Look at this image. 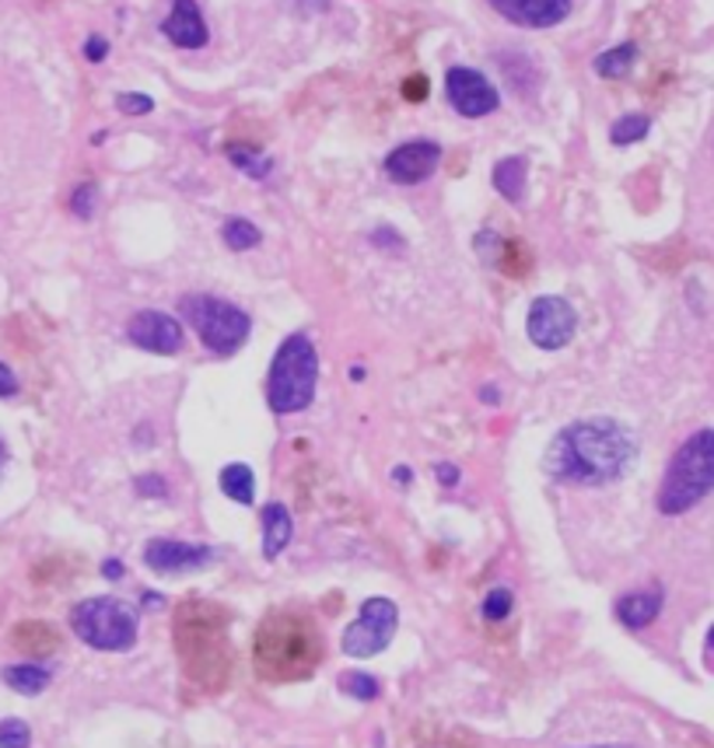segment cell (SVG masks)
Segmentation results:
<instances>
[{
    "mask_svg": "<svg viewBox=\"0 0 714 748\" xmlns=\"http://www.w3.org/2000/svg\"><path fill=\"white\" fill-rule=\"evenodd\" d=\"M403 94H407V99H414V102H420L424 94H427V81L424 78H410L407 84H403Z\"/></svg>",
    "mask_w": 714,
    "mask_h": 748,
    "instance_id": "obj_36",
    "label": "cell"
},
{
    "mask_svg": "<svg viewBox=\"0 0 714 748\" xmlns=\"http://www.w3.org/2000/svg\"><path fill=\"white\" fill-rule=\"evenodd\" d=\"M714 493V427H701L673 451L662 472L655 503L665 518L694 511L701 500Z\"/></svg>",
    "mask_w": 714,
    "mask_h": 748,
    "instance_id": "obj_4",
    "label": "cell"
},
{
    "mask_svg": "<svg viewBox=\"0 0 714 748\" xmlns=\"http://www.w3.org/2000/svg\"><path fill=\"white\" fill-rule=\"evenodd\" d=\"M393 479H396V482H399V487H407V482H410V479H414V476H410V469H407V466H399V469H396V472H393Z\"/></svg>",
    "mask_w": 714,
    "mask_h": 748,
    "instance_id": "obj_41",
    "label": "cell"
},
{
    "mask_svg": "<svg viewBox=\"0 0 714 748\" xmlns=\"http://www.w3.org/2000/svg\"><path fill=\"white\" fill-rule=\"evenodd\" d=\"M323 658V637L313 616L298 609L267 612L256 626L252 661L267 682H298L316 671Z\"/></svg>",
    "mask_w": 714,
    "mask_h": 748,
    "instance_id": "obj_2",
    "label": "cell"
},
{
    "mask_svg": "<svg viewBox=\"0 0 714 748\" xmlns=\"http://www.w3.org/2000/svg\"><path fill=\"white\" fill-rule=\"evenodd\" d=\"M259 521H264V557L267 560H277L284 549H288L291 536H295V521H291V511L284 508V503L270 500L264 515H259Z\"/></svg>",
    "mask_w": 714,
    "mask_h": 748,
    "instance_id": "obj_17",
    "label": "cell"
},
{
    "mask_svg": "<svg viewBox=\"0 0 714 748\" xmlns=\"http://www.w3.org/2000/svg\"><path fill=\"white\" fill-rule=\"evenodd\" d=\"M218 549L204 546V542H182V539H151L145 546V564L148 570L161 574V577H176V574H189V570H204L207 564H214Z\"/></svg>",
    "mask_w": 714,
    "mask_h": 748,
    "instance_id": "obj_13",
    "label": "cell"
},
{
    "mask_svg": "<svg viewBox=\"0 0 714 748\" xmlns=\"http://www.w3.org/2000/svg\"><path fill=\"white\" fill-rule=\"evenodd\" d=\"M102 577H109V581H119V577H123V564L119 560H102Z\"/></svg>",
    "mask_w": 714,
    "mask_h": 748,
    "instance_id": "obj_37",
    "label": "cell"
},
{
    "mask_svg": "<svg viewBox=\"0 0 714 748\" xmlns=\"http://www.w3.org/2000/svg\"><path fill=\"white\" fill-rule=\"evenodd\" d=\"M298 4H301V11H313L316 14V11H326L329 8V0H298Z\"/></svg>",
    "mask_w": 714,
    "mask_h": 748,
    "instance_id": "obj_39",
    "label": "cell"
},
{
    "mask_svg": "<svg viewBox=\"0 0 714 748\" xmlns=\"http://www.w3.org/2000/svg\"><path fill=\"white\" fill-rule=\"evenodd\" d=\"M221 238H225V246L231 252H249L264 241V231H259L252 221H246V217H228L225 228H221Z\"/></svg>",
    "mask_w": 714,
    "mask_h": 748,
    "instance_id": "obj_23",
    "label": "cell"
},
{
    "mask_svg": "<svg viewBox=\"0 0 714 748\" xmlns=\"http://www.w3.org/2000/svg\"><path fill=\"white\" fill-rule=\"evenodd\" d=\"M490 8L518 29H554L571 14V0H490Z\"/></svg>",
    "mask_w": 714,
    "mask_h": 748,
    "instance_id": "obj_14",
    "label": "cell"
},
{
    "mask_svg": "<svg viewBox=\"0 0 714 748\" xmlns=\"http://www.w3.org/2000/svg\"><path fill=\"white\" fill-rule=\"evenodd\" d=\"M133 490L140 497H165V493H169V482H165L158 472H145V476L133 479Z\"/></svg>",
    "mask_w": 714,
    "mask_h": 748,
    "instance_id": "obj_31",
    "label": "cell"
},
{
    "mask_svg": "<svg viewBox=\"0 0 714 748\" xmlns=\"http://www.w3.org/2000/svg\"><path fill=\"white\" fill-rule=\"evenodd\" d=\"M319 385V353L305 332H291L270 360L267 406L277 417H291L313 406Z\"/></svg>",
    "mask_w": 714,
    "mask_h": 748,
    "instance_id": "obj_5",
    "label": "cell"
},
{
    "mask_svg": "<svg viewBox=\"0 0 714 748\" xmlns=\"http://www.w3.org/2000/svg\"><path fill=\"white\" fill-rule=\"evenodd\" d=\"M445 94H448L452 109L466 119H484L502 106L497 88L473 67H452L445 74Z\"/></svg>",
    "mask_w": 714,
    "mask_h": 748,
    "instance_id": "obj_10",
    "label": "cell"
},
{
    "mask_svg": "<svg viewBox=\"0 0 714 748\" xmlns=\"http://www.w3.org/2000/svg\"><path fill=\"white\" fill-rule=\"evenodd\" d=\"M95 207H99V186L95 182H81L75 192H70V210H75L81 221H91Z\"/></svg>",
    "mask_w": 714,
    "mask_h": 748,
    "instance_id": "obj_29",
    "label": "cell"
},
{
    "mask_svg": "<svg viewBox=\"0 0 714 748\" xmlns=\"http://www.w3.org/2000/svg\"><path fill=\"white\" fill-rule=\"evenodd\" d=\"M652 130V119L645 112H624L616 123L609 127V140L616 143V148H631V143L645 140Z\"/></svg>",
    "mask_w": 714,
    "mask_h": 748,
    "instance_id": "obj_24",
    "label": "cell"
},
{
    "mask_svg": "<svg viewBox=\"0 0 714 748\" xmlns=\"http://www.w3.org/2000/svg\"><path fill=\"white\" fill-rule=\"evenodd\" d=\"M480 399H484L487 406H494V402H502V392H497L494 385H484V389H480Z\"/></svg>",
    "mask_w": 714,
    "mask_h": 748,
    "instance_id": "obj_40",
    "label": "cell"
},
{
    "mask_svg": "<svg viewBox=\"0 0 714 748\" xmlns=\"http://www.w3.org/2000/svg\"><path fill=\"white\" fill-rule=\"evenodd\" d=\"M634 60H637V46H634V42H621V46H613V50H606V53L595 57L592 67H595V74H599V78H606V81H621V78L631 74Z\"/></svg>",
    "mask_w": 714,
    "mask_h": 748,
    "instance_id": "obj_22",
    "label": "cell"
},
{
    "mask_svg": "<svg viewBox=\"0 0 714 748\" xmlns=\"http://www.w3.org/2000/svg\"><path fill=\"white\" fill-rule=\"evenodd\" d=\"M137 612L123 598H85L70 609V630L91 650H130L137 644Z\"/></svg>",
    "mask_w": 714,
    "mask_h": 748,
    "instance_id": "obj_7",
    "label": "cell"
},
{
    "mask_svg": "<svg viewBox=\"0 0 714 748\" xmlns=\"http://www.w3.org/2000/svg\"><path fill=\"white\" fill-rule=\"evenodd\" d=\"M14 392H18V378L4 360H0V399H11Z\"/></svg>",
    "mask_w": 714,
    "mask_h": 748,
    "instance_id": "obj_34",
    "label": "cell"
},
{
    "mask_svg": "<svg viewBox=\"0 0 714 748\" xmlns=\"http://www.w3.org/2000/svg\"><path fill=\"white\" fill-rule=\"evenodd\" d=\"M4 466H8V445L0 441V472H4Z\"/></svg>",
    "mask_w": 714,
    "mask_h": 748,
    "instance_id": "obj_42",
    "label": "cell"
},
{
    "mask_svg": "<svg viewBox=\"0 0 714 748\" xmlns=\"http://www.w3.org/2000/svg\"><path fill=\"white\" fill-rule=\"evenodd\" d=\"M11 640H14V647L21 650V655H29V658H42V655H50V650L60 647V634L53 630L50 622H42V619L18 622Z\"/></svg>",
    "mask_w": 714,
    "mask_h": 748,
    "instance_id": "obj_18",
    "label": "cell"
},
{
    "mask_svg": "<svg viewBox=\"0 0 714 748\" xmlns=\"http://www.w3.org/2000/svg\"><path fill=\"white\" fill-rule=\"evenodd\" d=\"M228 161H231L242 176H249V179H267V176L274 172V161H270L264 151L242 148V143H231V148H228Z\"/></svg>",
    "mask_w": 714,
    "mask_h": 748,
    "instance_id": "obj_25",
    "label": "cell"
},
{
    "mask_svg": "<svg viewBox=\"0 0 714 748\" xmlns=\"http://www.w3.org/2000/svg\"><path fill=\"white\" fill-rule=\"evenodd\" d=\"M526 179H529V164H526V158H518V154L502 158L494 164V172H490L494 189L502 192L508 203H522V197H526Z\"/></svg>",
    "mask_w": 714,
    "mask_h": 748,
    "instance_id": "obj_19",
    "label": "cell"
},
{
    "mask_svg": "<svg viewBox=\"0 0 714 748\" xmlns=\"http://www.w3.org/2000/svg\"><path fill=\"white\" fill-rule=\"evenodd\" d=\"M176 650L194 682L214 689L228 679V612L214 601H182L176 609Z\"/></svg>",
    "mask_w": 714,
    "mask_h": 748,
    "instance_id": "obj_3",
    "label": "cell"
},
{
    "mask_svg": "<svg viewBox=\"0 0 714 748\" xmlns=\"http://www.w3.org/2000/svg\"><path fill=\"white\" fill-rule=\"evenodd\" d=\"M32 745V728L26 720L8 717L0 720V748H29Z\"/></svg>",
    "mask_w": 714,
    "mask_h": 748,
    "instance_id": "obj_28",
    "label": "cell"
},
{
    "mask_svg": "<svg viewBox=\"0 0 714 748\" xmlns=\"http://www.w3.org/2000/svg\"><path fill=\"white\" fill-rule=\"evenodd\" d=\"M127 340L140 350H148V353L172 357L186 343V329L176 316H169V311L145 308L127 322Z\"/></svg>",
    "mask_w": 714,
    "mask_h": 748,
    "instance_id": "obj_11",
    "label": "cell"
},
{
    "mask_svg": "<svg viewBox=\"0 0 714 748\" xmlns=\"http://www.w3.org/2000/svg\"><path fill=\"white\" fill-rule=\"evenodd\" d=\"M637 462L634 430L613 417L567 423L543 455V469L567 487H609Z\"/></svg>",
    "mask_w": 714,
    "mask_h": 748,
    "instance_id": "obj_1",
    "label": "cell"
},
{
    "mask_svg": "<svg viewBox=\"0 0 714 748\" xmlns=\"http://www.w3.org/2000/svg\"><path fill=\"white\" fill-rule=\"evenodd\" d=\"M179 311L182 319L189 322V329H194L200 336V343L218 353V357H231L246 347L249 340V316L238 305L225 301V298H214V295H186L179 301Z\"/></svg>",
    "mask_w": 714,
    "mask_h": 748,
    "instance_id": "obj_6",
    "label": "cell"
},
{
    "mask_svg": "<svg viewBox=\"0 0 714 748\" xmlns=\"http://www.w3.org/2000/svg\"><path fill=\"white\" fill-rule=\"evenodd\" d=\"M662 606H665V595L662 588H645V591H631V595H621L616 598V619L627 630H648V626L662 616Z\"/></svg>",
    "mask_w": 714,
    "mask_h": 748,
    "instance_id": "obj_16",
    "label": "cell"
},
{
    "mask_svg": "<svg viewBox=\"0 0 714 748\" xmlns=\"http://www.w3.org/2000/svg\"><path fill=\"white\" fill-rule=\"evenodd\" d=\"M371 241H375L378 249H386V246H389V249L403 252V238H399L393 228H378V231H371Z\"/></svg>",
    "mask_w": 714,
    "mask_h": 748,
    "instance_id": "obj_33",
    "label": "cell"
},
{
    "mask_svg": "<svg viewBox=\"0 0 714 748\" xmlns=\"http://www.w3.org/2000/svg\"><path fill=\"white\" fill-rule=\"evenodd\" d=\"M221 493L235 503H252L256 500V476L246 462H228L218 476Z\"/></svg>",
    "mask_w": 714,
    "mask_h": 748,
    "instance_id": "obj_21",
    "label": "cell"
},
{
    "mask_svg": "<svg viewBox=\"0 0 714 748\" xmlns=\"http://www.w3.org/2000/svg\"><path fill=\"white\" fill-rule=\"evenodd\" d=\"M85 57H88L91 63H102V60L109 57V42H106L102 36H88V42H85Z\"/></svg>",
    "mask_w": 714,
    "mask_h": 748,
    "instance_id": "obj_32",
    "label": "cell"
},
{
    "mask_svg": "<svg viewBox=\"0 0 714 748\" xmlns=\"http://www.w3.org/2000/svg\"><path fill=\"white\" fill-rule=\"evenodd\" d=\"M438 164H442V143L417 137V140L399 143L396 151H389L383 168L396 186H420L438 172Z\"/></svg>",
    "mask_w": 714,
    "mask_h": 748,
    "instance_id": "obj_12",
    "label": "cell"
},
{
    "mask_svg": "<svg viewBox=\"0 0 714 748\" xmlns=\"http://www.w3.org/2000/svg\"><path fill=\"white\" fill-rule=\"evenodd\" d=\"M396 626H399V609H396V601H393V598H368L365 606H361V616H357V619L347 626V634H344V640H340L344 655H347V658H357V661L383 655V650H386V647L393 644V637H396Z\"/></svg>",
    "mask_w": 714,
    "mask_h": 748,
    "instance_id": "obj_8",
    "label": "cell"
},
{
    "mask_svg": "<svg viewBox=\"0 0 714 748\" xmlns=\"http://www.w3.org/2000/svg\"><path fill=\"white\" fill-rule=\"evenodd\" d=\"M512 609H515V595H512L508 588H494V591H487V598H484V619H487V622H502V619H508Z\"/></svg>",
    "mask_w": 714,
    "mask_h": 748,
    "instance_id": "obj_27",
    "label": "cell"
},
{
    "mask_svg": "<svg viewBox=\"0 0 714 748\" xmlns=\"http://www.w3.org/2000/svg\"><path fill=\"white\" fill-rule=\"evenodd\" d=\"M588 748H621V745H588Z\"/></svg>",
    "mask_w": 714,
    "mask_h": 748,
    "instance_id": "obj_43",
    "label": "cell"
},
{
    "mask_svg": "<svg viewBox=\"0 0 714 748\" xmlns=\"http://www.w3.org/2000/svg\"><path fill=\"white\" fill-rule=\"evenodd\" d=\"M340 689L347 696L365 699V704H368V699H378V689H383V686H378V679H375V675H368V671H344L340 675Z\"/></svg>",
    "mask_w": 714,
    "mask_h": 748,
    "instance_id": "obj_26",
    "label": "cell"
},
{
    "mask_svg": "<svg viewBox=\"0 0 714 748\" xmlns=\"http://www.w3.org/2000/svg\"><path fill=\"white\" fill-rule=\"evenodd\" d=\"M526 332L539 350H564L578 332V311L557 295H543L529 305Z\"/></svg>",
    "mask_w": 714,
    "mask_h": 748,
    "instance_id": "obj_9",
    "label": "cell"
},
{
    "mask_svg": "<svg viewBox=\"0 0 714 748\" xmlns=\"http://www.w3.org/2000/svg\"><path fill=\"white\" fill-rule=\"evenodd\" d=\"M0 679L8 682V689L21 692V696H39L46 686H50L53 671L46 665H32V661H21V665H8L0 671Z\"/></svg>",
    "mask_w": 714,
    "mask_h": 748,
    "instance_id": "obj_20",
    "label": "cell"
},
{
    "mask_svg": "<svg viewBox=\"0 0 714 748\" xmlns=\"http://www.w3.org/2000/svg\"><path fill=\"white\" fill-rule=\"evenodd\" d=\"M116 109L123 116H148V112H155V99L151 94H140V91H123V94H116Z\"/></svg>",
    "mask_w": 714,
    "mask_h": 748,
    "instance_id": "obj_30",
    "label": "cell"
},
{
    "mask_svg": "<svg viewBox=\"0 0 714 748\" xmlns=\"http://www.w3.org/2000/svg\"><path fill=\"white\" fill-rule=\"evenodd\" d=\"M435 476H438L442 487H448V490H452V487H459V469L452 466V462H438V466H435Z\"/></svg>",
    "mask_w": 714,
    "mask_h": 748,
    "instance_id": "obj_35",
    "label": "cell"
},
{
    "mask_svg": "<svg viewBox=\"0 0 714 748\" xmlns=\"http://www.w3.org/2000/svg\"><path fill=\"white\" fill-rule=\"evenodd\" d=\"M704 661H707V665L714 668V626H711V630H707V640H704Z\"/></svg>",
    "mask_w": 714,
    "mask_h": 748,
    "instance_id": "obj_38",
    "label": "cell"
},
{
    "mask_svg": "<svg viewBox=\"0 0 714 748\" xmlns=\"http://www.w3.org/2000/svg\"><path fill=\"white\" fill-rule=\"evenodd\" d=\"M161 36L179 50H204L210 29L197 8V0H172V14L161 21Z\"/></svg>",
    "mask_w": 714,
    "mask_h": 748,
    "instance_id": "obj_15",
    "label": "cell"
}]
</instances>
